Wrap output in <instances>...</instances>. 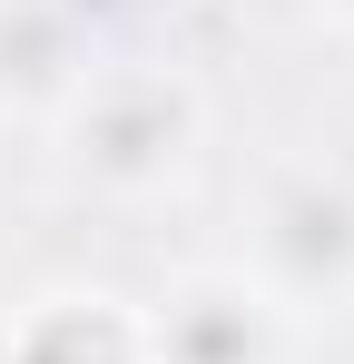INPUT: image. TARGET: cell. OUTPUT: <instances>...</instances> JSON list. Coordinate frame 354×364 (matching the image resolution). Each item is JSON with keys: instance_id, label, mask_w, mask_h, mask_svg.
<instances>
[{"instance_id": "obj_3", "label": "cell", "mask_w": 354, "mask_h": 364, "mask_svg": "<svg viewBox=\"0 0 354 364\" xmlns=\"http://www.w3.org/2000/svg\"><path fill=\"white\" fill-rule=\"evenodd\" d=\"M276 355H286V305L246 276H187L148 325V364H276Z\"/></svg>"}, {"instance_id": "obj_1", "label": "cell", "mask_w": 354, "mask_h": 364, "mask_svg": "<svg viewBox=\"0 0 354 364\" xmlns=\"http://www.w3.org/2000/svg\"><path fill=\"white\" fill-rule=\"evenodd\" d=\"M197 158V89L168 69H109L69 89V168L109 197H148Z\"/></svg>"}, {"instance_id": "obj_5", "label": "cell", "mask_w": 354, "mask_h": 364, "mask_svg": "<svg viewBox=\"0 0 354 364\" xmlns=\"http://www.w3.org/2000/svg\"><path fill=\"white\" fill-rule=\"evenodd\" d=\"M335 10H345V20H354V0H335Z\"/></svg>"}, {"instance_id": "obj_2", "label": "cell", "mask_w": 354, "mask_h": 364, "mask_svg": "<svg viewBox=\"0 0 354 364\" xmlns=\"http://www.w3.org/2000/svg\"><path fill=\"white\" fill-rule=\"evenodd\" d=\"M256 286L276 305H335L354 286V187L295 168L256 207Z\"/></svg>"}, {"instance_id": "obj_4", "label": "cell", "mask_w": 354, "mask_h": 364, "mask_svg": "<svg viewBox=\"0 0 354 364\" xmlns=\"http://www.w3.org/2000/svg\"><path fill=\"white\" fill-rule=\"evenodd\" d=\"M0 364H148V335L118 296H50L20 335H0Z\"/></svg>"}]
</instances>
